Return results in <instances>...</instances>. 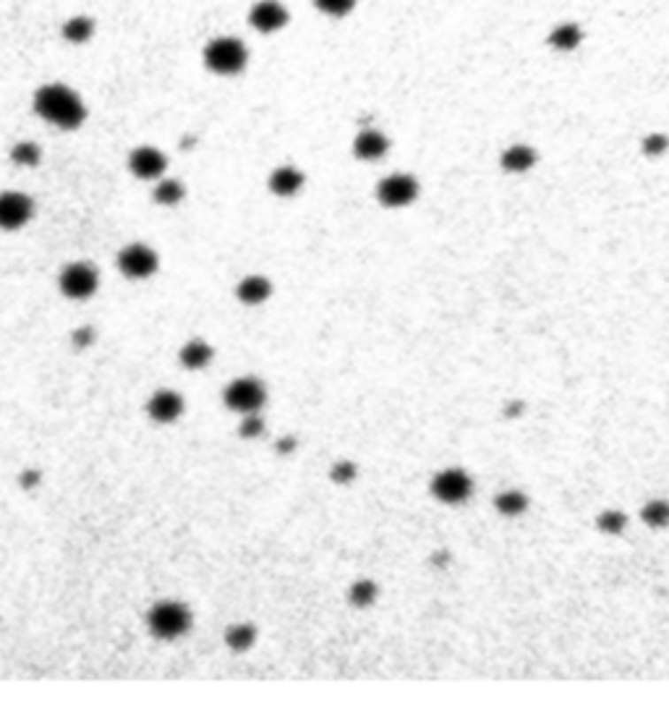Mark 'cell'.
Returning a JSON list of instances; mask_svg holds the SVG:
<instances>
[{"label":"cell","mask_w":669,"mask_h":706,"mask_svg":"<svg viewBox=\"0 0 669 706\" xmlns=\"http://www.w3.org/2000/svg\"><path fill=\"white\" fill-rule=\"evenodd\" d=\"M35 113L42 118L45 123L56 126L60 131H76L87 120V105L65 84H45L35 92L32 100Z\"/></svg>","instance_id":"obj_1"},{"label":"cell","mask_w":669,"mask_h":706,"mask_svg":"<svg viewBox=\"0 0 669 706\" xmlns=\"http://www.w3.org/2000/svg\"><path fill=\"white\" fill-rule=\"evenodd\" d=\"M191 623H194L191 610L181 602H173V599L158 602L147 615V628L160 641H175V639L186 636L191 631Z\"/></svg>","instance_id":"obj_2"},{"label":"cell","mask_w":669,"mask_h":706,"mask_svg":"<svg viewBox=\"0 0 669 706\" xmlns=\"http://www.w3.org/2000/svg\"><path fill=\"white\" fill-rule=\"evenodd\" d=\"M202 60L207 65V71L218 73V76H235L246 68L249 63V50L238 37H215L204 45Z\"/></svg>","instance_id":"obj_3"},{"label":"cell","mask_w":669,"mask_h":706,"mask_svg":"<svg viewBox=\"0 0 669 706\" xmlns=\"http://www.w3.org/2000/svg\"><path fill=\"white\" fill-rule=\"evenodd\" d=\"M58 288L71 301H87L100 288V272L92 262H71L60 270Z\"/></svg>","instance_id":"obj_4"},{"label":"cell","mask_w":669,"mask_h":706,"mask_svg":"<svg viewBox=\"0 0 669 706\" xmlns=\"http://www.w3.org/2000/svg\"><path fill=\"white\" fill-rule=\"evenodd\" d=\"M160 257L147 243H128L118 251V270L128 280H147L158 272Z\"/></svg>","instance_id":"obj_5"},{"label":"cell","mask_w":669,"mask_h":706,"mask_svg":"<svg viewBox=\"0 0 669 706\" xmlns=\"http://www.w3.org/2000/svg\"><path fill=\"white\" fill-rule=\"evenodd\" d=\"M225 406L235 413H257L265 401H267V390L257 377H241L233 380L223 393Z\"/></svg>","instance_id":"obj_6"},{"label":"cell","mask_w":669,"mask_h":706,"mask_svg":"<svg viewBox=\"0 0 669 706\" xmlns=\"http://www.w3.org/2000/svg\"><path fill=\"white\" fill-rule=\"evenodd\" d=\"M35 218V202L24 191H0V231H21Z\"/></svg>","instance_id":"obj_7"},{"label":"cell","mask_w":669,"mask_h":706,"mask_svg":"<svg viewBox=\"0 0 669 706\" xmlns=\"http://www.w3.org/2000/svg\"><path fill=\"white\" fill-rule=\"evenodd\" d=\"M471 492H473L471 476L463 469H445L432 479V495L447 505L465 503L471 497Z\"/></svg>","instance_id":"obj_8"},{"label":"cell","mask_w":669,"mask_h":706,"mask_svg":"<svg viewBox=\"0 0 669 706\" xmlns=\"http://www.w3.org/2000/svg\"><path fill=\"white\" fill-rule=\"evenodd\" d=\"M377 196L385 207H408L416 196H419V183L413 176H405V173H395L388 176L385 180H380L377 186Z\"/></svg>","instance_id":"obj_9"},{"label":"cell","mask_w":669,"mask_h":706,"mask_svg":"<svg viewBox=\"0 0 669 706\" xmlns=\"http://www.w3.org/2000/svg\"><path fill=\"white\" fill-rule=\"evenodd\" d=\"M288 8L280 0H257L249 11V24L262 35H275L288 24Z\"/></svg>","instance_id":"obj_10"},{"label":"cell","mask_w":669,"mask_h":706,"mask_svg":"<svg viewBox=\"0 0 669 706\" xmlns=\"http://www.w3.org/2000/svg\"><path fill=\"white\" fill-rule=\"evenodd\" d=\"M128 171L142 180H160L167 171V157L158 147H136L128 155Z\"/></svg>","instance_id":"obj_11"},{"label":"cell","mask_w":669,"mask_h":706,"mask_svg":"<svg viewBox=\"0 0 669 706\" xmlns=\"http://www.w3.org/2000/svg\"><path fill=\"white\" fill-rule=\"evenodd\" d=\"M183 409H186V403H183L181 393H175V390H158L147 401V413L158 424H173V421H178Z\"/></svg>","instance_id":"obj_12"},{"label":"cell","mask_w":669,"mask_h":706,"mask_svg":"<svg viewBox=\"0 0 669 706\" xmlns=\"http://www.w3.org/2000/svg\"><path fill=\"white\" fill-rule=\"evenodd\" d=\"M235 295L246 306H259V303H265L273 295V283L265 275H246L235 286Z\"/></svg>","instance_id":"obj_13"},{"label":"cell","mask_w":669,"mask_h":706,"mask_svg":"<svg viewBox=\"0 0 669 706\" xmlns=\"http://www.w3.org/2000/svg\"><path fill=\"white\" fill-rule=\"evenodd\" d=\"M388 147H390V142H388L380 131H374V128L361 131V134L356 136V142H353V152H356V157H358V160H366V163L380 160V157L388 152Z\"/></svg>","instance_id":"obj_14"},{"label":"cell","mask_w":669,"mask_h":706,"mask_svg":"<svg viewBox=\"0 0 669 706\" xmlns=\"http://www.w3.org/2000/svg\"><path fill=\"white\" fill-rule=\"evenodd\" d=\"M212 356H215V351H212L210 343H204L202 338H194V341H188V343L178 351V361H181L183 369H188V372H199V369L210 366Z\"/></svg>","instance_id":"obj_15"},{"label":"cell","mask_w":669,"mask_h":706,"mask_svg":"<svg viewBox=\"0 0 669 706\" xmlns=\"http://www.w3.org/2000/svg\"><path fill=\"white\" fill-rule=\"evenodd\" d=\"M304 186V173L293 165H280L270 176V191L275 196H296Z\"/></svg>","instance_id":"obj_16"},{"label":"cell","mask_w":669,"mask_h":706,"mask_svg":"<svg viewBox=\"0 0 669 706\" xmlns=\"http://www.w3.org/2000/svg\"><path fill=\"white\" fill-rule=\"evenodd\" d=\"M60 37L71 45H84L95 37V19L92 16H71L60 27Z\"/></svg>","instance_id":"obj_17"},{"label":"cell","mask_w":669,"mask_h":706,"mask_svg":"<svg viewBox=\"0 0 669 706\" xmlns=\"http://www.w3.org/2000/svg\"><path fill=\"white\" fill-rule=\"evenodd\" d=\"M500 163L507 173H526L536 165V152L526 144H512L502 152Z\"/></svg>","instance_id":"obj_18"},{"label":"cell","mask_w":669,"mask_h":706,"mask_svg":"<svg viewBox=\"0 0 669 706\" xmlns=\"http://www.w3.org/2000/svg\"><path fill=\"white\" fill-rule=\"evenodd\" d=\"M155 202L163 204V207H175L186 199V186L175 178H160L155 191H152Z\"/></svg>","instance_id":"obj_19"},{"label":"cell","mask_w":669,"mask_h":706,"mask_svg":"<svg viewBox=\"0 0 669 706\" xmlns=\"http://www.w3.org/2000/svg\"><path fill=\"white\" fill-rule=\"evenodd\" d=\"M581 40H583V32H581V27H578V24H573V21H567V24H559L558 29L550 35V45H552L555 50H562V53H570V50H575V48L581 45Z\"/></svg>","instance_id":"obj_20"},{"label":"cell","mask_w":669,"mask_h":706,"mask_svg":"<svg viewBox=\"0 0 669 706\" xmlns=\"http://www.w3.org/2000/svg\"><path fill=\"white\" fill-rule=\"evenodd\" d=\"M257 641V628L249 625V623H241V625H230L225 631V644L233 648V651H249Z\"/></svg>","instance_id":"obj_21"},{"label":"cell","mask_w":669,"mask_h":706,"mask_svg":"<svg viewBox=\"0 0 669 706\" xmlns=\"http://www.w3.org/2000/svg\"><path fill=\"white\" fill-rule=\"evenodd\" d=\"M42 160V150L35 142H19L11 147V163L19 168H37Z\"/></svg>","instance_id":"obj_22"},{"label":"cell","mask_w":669,"mask_h":706,"mask_svg":"<svg viewBox=\"0 0 669 706\" xmlns=\"http://www.w3.org/2000/svg\"><path fill=\"white\" fill-rule=\"evenodd\" d=\"M495 508L500 510L502 516H510L512 518V516H520L528 508V497L523 492H518V489H507V492L497 495Z\"/></svg>","instance_id":"obj_23"},{"label":"cell","mask_w":669,"mask_h":706,"mask_svg":"<svg viewBox=\"0 0 669 706\" xmlns=\"http://www.w3.org/2000/svg\"><path fill=\"white\" fill-rule=\"evenodd\" d=\"M641 518L651 529H665V526H669V503L667 500H651V503H646L643 510H641Z\"/></svg>","instance_id":"obj_24"},{"label":"cell","mask_w":669,"mask_h":706,"mask_svg":"<svg viewBox=\"0 0 669 706\" xmlns=\"http://www.w3.org/2000/svg\"><path fill=\"white\" fill-rule=\"evenodd\" d=\"M348 599L353 607H372L374 599H377V587L374 581H356L350 591H348Z\"/></svg>","instance_id":"obj_25"},{"label":"cell","mask_w":669,"mask_h":706,"mask_svg":"<svg viewBox=\"0 0 669 706\" xmlns=\"http://www.w3.org/2000/svg\"><path fill=\"white\" fill-rule=\"evenodd\" d=\"M625 526H627V518H625V513H619V510H604V513L596 518V529L604 531V533H622Z\"/></svg>","instance_id":"obj_26"},{"label":"cell","mask_w":669,"mask_h":706,"mask_svg":"<svg viewBox=\"0 0 669 706\" xmlns=\"http://www.w3.org/2000/svg\"><path fill=\"white\" fill-rule=\"evenodd\" d=\"M314 5H317L325 16L340 19V16H348V13L356 8V0H314Z\"/></svg>","instance_id":"obj_27"},{"label":"cell","mask_w":669,"mask_h":706,"mask_svg":"<svg viewBox=\"0 0 669 706\" xmlns=\"http://www.w3.org/2000/svg\"><path fill=\"white\" fill-rule=\"evenodd\" d=\"M262 432H265V421H262L257 413H246V418H243L241 426H238V434H241L243 440H257Z\"/></svg>","instance_id":"obj_28"},{"label":"cell","mask_w":669,"mask_h":706,"mask_svg":"<svg viewBox=\"0 0 669 706\" xmlns=\"http://www.w3.org/2000/svg\"><path fill=\"white\" fill-rule=\"evenodd\" d=\"M643 152L649 155V157H659V155H665L669 147V139L665 136V134H649L646 139H643Z\"/></svg>","instance_id":"obj_29"},{"label":"cell","mask_w":669,"mask_h":706,"mask_svg":"<svg viewBox=\"0 0 669 706\" xmlns=\"http://www.w3.org/2000/svg\"><path fill=\"white\" fill-rule=\"evenodd\" d=\"M356 473H358V469H356L353 461H337L333 471H330V479L334 484H350L356 479Z\"/></svg>","instance_id":"obj_30"},{"label":"cell","mask_w":669,"mask_h":706,"mask_svg":"<svg viewBox=\"0 0 669 706\" xmlns=\"http://www.w3.org/2000/svg\"><path fill=\"white\" fill-rule=\"evenodd\" d=\"M92 341H95V330H92V327H79V330L73 333V343H76V349H81V346L87 349Z\"/></svg>","instance_id":"obj_31"},{"label":"cell","mask_w":669,"mask_h":706,"mask_svg":"<svg viewBox=\"0 0 669 706\" xmlns=\"http://www.w3.org/2000/svg\"><path fill=\"white\" fill-rule=\"evenodd\" d=\"M19 481H21V487L32 489V487H37V484L42 481V473H40V471H24V473L19 476Z\"/></svg>","instance_id":"obj_32"},{"label":"cell","mask_w":669,"mask_h":706,"mask_svg":"<svg viewBox=\"0 0 669 706\" xmlns=\"http://www.w3.org/2000/svg\"><path fill=\"white\" fill-rule=\"evenodd\" d=\"M293 448H296V440H293V437H285V442H280L278 445L280 453H290Z\"/></svg>","instance_id":"obj_33"}]
</instances>
